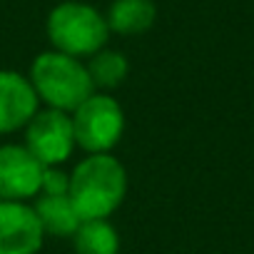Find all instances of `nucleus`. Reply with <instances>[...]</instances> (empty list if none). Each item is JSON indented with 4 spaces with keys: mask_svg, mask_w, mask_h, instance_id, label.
Instances as JSON below:
<instances>
[{
    "mask_svg": "<svg viewBox=\"0 0 254 254\" xmlns=\"http://www.w3.org/2000/svg\"><path fill=\"white\" fill-rule=\"evenodd\" d=\"M127 175L112 155H90L70 172V199L80 219H107L125 199Z\"/></svg>",
    "mask_w": 254,
    "mask_h": 254,
    "instance_id": "nucleus-1",
    "label": "nucleus"
},
{
    "mask_svg": "<svg viewBox=\"0 0 254 254\" xmlns=\"http://www.w3.org/2000/svg\"><path fill=\"white\" fill-rule=\"evenodd\" d=\"M30 82L40 100L63 112L77 110L95 92L87 67L77 58L58 50L43 53L33 60Z\"/></svg>",
    "mask_w": 254,
    "mask_h": 254,
    "instance_id": "nucleus-2",
    "label": "nucleus"
},
{
    "mask_svg": "<svg viewBox=\"0 0 254 254\" xmlns=\"http://www.w3.org/2000/svg\"><path fill=\"white\" fill-rule=\"evenodd\" d=\"M110 35L107 20L87 3H60L48 18V38L58 53L85 58L105 48Z\"/></svg>",
    "mask_w": 254,
    "mask_h": 254,
    "instance_id": "nucleus-3",
    "label": "nucleus"
},
{
    "mask_svg": "<svg viewBox=\"0 0 254 254\" xmlns=\"http://www.w3.org/2000/svg\"><path fill=\"white\" fill-rule=\"evenodd\" d=\"M75 142L90 155L110 152L125 130V112L120 102L110 95L92 92L77 110H72Z\"/></svg>",
    "mask_w": 254,
    "mask_h": 254,
    "instance_id": "nucleus-4",
    "label": "nucleus"
},
{
    "mask_svg": "<svg viewBox=\"0 0 254 254\" xmlns=\"http://www.w3.org/2000/svg\"><path fill=\"white\" fill-rule=\"evenodd\" d=\"M25 127H28L25 147L45 167L63 165L77 145L75 130H72V117L63 110H55V107L38 110Z\"/></svg>",
    "mask_w": 254,
    "mask_h": 254,
    "instance_id": "nucleus-5",
    "label": "nucleus"
},
{
    "mask_svg": "<svg viewBox=\"0 0 254 254\" xmlns=\"http://www.w3.org/2000/svg\"><path fill=\"white\" fill-rule=\"evenodd\" d=\"M45 165L25 145H0V202H23L40 194Z\"/></svg>",
    "mask_w": 254,
    "mask_h": 254,
    "instance_id": "nucleus-6",
    "label": "nucleus"
},
{
    "mask_svg": "<svg viewBox=\"0 0 254 254\" xmlns=\"http://www.w3.org/2000/svg\"><path fill=\"white\" fill-rule=\"evenodd\" d=\"M43 224L25 202H0V254H35L43 247Z\"/></svg>",
    "mask_w": 254,
    "mask_h": 254,
    "instance_id": "nucleus-7",
    "label": "nucleus"
},
{
    "mask_svg": "<svg viewBox=\"0 0 254 254\" xmlns=\"http://www.w3.org/2000/svg\"><path fill=\"white\" fill-rule=\"evenodd\" d=\"M38 92L30 77L13 70H0V135L25 127L38 112Z\"/></svg>",
    "mask_w": 254,
    "mask_h": 254,
    "instance_id": "nucleus-8",
    "label": "nucleus"
},
{
    "mask_svg": "<svg viewBox=\"0 0 254 254\" xmlns=\"http://www.w3.org/2000/svg\"><path fill=\"white\" fill-rule=\"evenodd\" d=\"M33 209L43 224V232L53 237H72L82 222L67 192H43Z\"/></svg>",
    "mask_w": 254,
    "mask_h": 254,
    "instance_id": "nucleus-9",
    "label": "nucleus"
},
{
    "mask_svg": "<svg viewBox=\"0 0 254 254\" xmlns=\"http://www.w3.org/2000/svg\"><path fill=\"white\" fill-rule=\"evenodd\" d=\"M157 8L152 0H115L107 13V28L120 35H140L152 28Z\"/></svg>",
    "mask_w": 254,
    "mask_h": 254,
    "instance_id": "nucleus-10",
    "label": "nucleus"
},
{
    "mask_svg": "<svg viewBox=\"0 0 254 254\" xmlns=\"http://www.w3.org/2000/svg\"><path fill=\"white\" fill-rule=\"evenodd\" d=\"M77 254H117L120 239L107 219H82L72 234Z\"/></svg>",
    "mask_w": 254,
    "mask_h": 254,
    "instance_id": "nucleus-11",
    "label": "nucleus"
},
{
    "mask_svg": "<svg viewBox=\"0 0 254 254\" xmlns=\"http://www.w3.org/2000/svg\"><path fill=\"white\" fill-rule=\"evenodd\" d=\"M85 67L90 72L92 85L95 87H105V90L117 87L127 77V72H130V65H127L125 55H120L115 50H100V53H95Z\"/></svg>",
    "mask_w": 254,
    "mask_h": 254,
    "instance_id": "nucleus-12",
    "label": "nucleus"
}]
</instances>
